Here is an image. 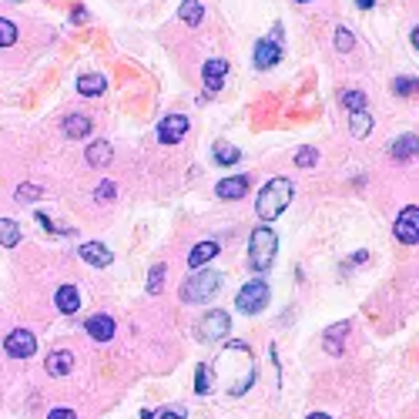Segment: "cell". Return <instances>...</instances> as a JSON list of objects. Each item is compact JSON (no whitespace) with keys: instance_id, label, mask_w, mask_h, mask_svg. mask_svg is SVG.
<instances>
[{"instance_id":"obj_1","label":"cell","mask_w":419,"mask_h":419,"mask_svg":"<svg viewBox=\"0 0 419 419\" xmlns=\"http://www.w3.org/2000/svg\"><path fill=\"white\" fill-rule=\"evenodd\" d=\"M292 195H295V185L292 178H269V185L258 192V201H255V211L262 222H272L279 218L288 205H292Z\"/></svg>"},{"instance_id":"obj_2","label":"cell","mask_w":419,"mask_h":419,"mask_svg":"<svg viewBox=\"0 0 419 419\" xmlns=\"http://www.w3.org/2000/svg\"><path fill=\"white\" fill-rule=\"evenodd\" d=\"M275 252H279V235L269 225H258L252 232V239H248V265L255 272H265L275 262Z\"/></svg>"},{"instance_id":"obj_3","label":"cell","mask_w":419,"mask_h":419,"mask_svg":"<svg viewBox=\"0 0 419 419\" xmlns=\"http://www.w3.org/2000/svg\"><path fill=\"white\" fill-rule=\"evenodd\" d=\"M218 288H222V275H218V272H195V275H188L185 285H181V302L201 305V302L215 299Z\"/></svg>"},{"instance_id":"obj_4","label":"cell","mask_w":419,"mask_h":419,"mask_svg":"<svg viewBox=\"0 0 419 419\" xmlns=\"http://www.w3.org/2000/svg\"><path fill=\"white\" fill-rule=\"evenodd\" d=\"M235 305H239L245 315L262 312V309L269 305V285L262 282V279H252V282H245V285H241V292L235 295Z\"/></svg>"},{"instance_id":"obj_5","label":"cell","mask_w":419,"mask_h":419,"mask_svg":"<svg viewBox=\"0 0 419 419\" xmlns=\"http://www.w3.org/2000/svg\"><path fill=\"white\" fill-rule=\"evenodd\" d=\"M228 329H232V319H228V312H208L201 322H198V339L201 342H218V339H225L228 335Z\"/></svg>"},{"instance_id":"obj_6","label":"cell","mask_w":419,"mask_h":419,"mask_svg":"<svg viewBox=\"0 0 419 419\" xmlns=\"http://www.w3.org/2000/svg\"><path fill=\"white\" fill-rule=\"evenodd\" d=\"M4 349H7V356H14V359H30V356L37 352V339H34V332H27V329H14L4 339Z\"/></svg>"},{"instance_id":"obj_7","label":"cell","mask_w":419,"mask_h":419,"mask_svg":"<svg viewBox=\"0 0 419 419\" xmlns=\"http://www.w3.org/2000/svg\"><path fill=\"white\" fill-rule=\"evenodd\" d=\"M392 232H396V239L406 241V245H416L419 241V208L416 205H409V208L399 211V218L392 225Z\"/></svg>"},{"instance_id":"obj_8","label":"cell","mask_w":419,"mask_h":419,"mask_svg":"<svg viewBox=\"0 0 419 419\" xmlns=\"http://www.w3.org/2000/svg\"><path fill=\"white\" fill-rule=\"evenodd\" d=\"M185 135H188V118H185V114H168V118L158 124V141H161V145H178Z\"/></svg>"},{"instance_id":"obj_9","label":"cell","mask_w":419,"mask_h":419,"mask_svg":"<svg viewBox=\"0 0 419 419\" xmlns=\"http://www.w3.org/2000/svg\"><path fill=\"white\" fill-rule=\"evenodd\" d=\"M275 37H279V30H275ZM275 37L255 44V67H258V71H269V67H275V64L282 60V47H279Z\"/></svg>"},{"instance_id":"obj_10","label":"cell","mask_w":419,"mask_h":419,"mask_svg":"<svg viewBox=\"0 0 419 419\" xmlns=\"http://www.w3.org/2000/svg\"><path fill=\"white\" fill-rule=\"evenodd\" d=\"M245 192H248V178H245V175H232V178H222L215 185V195L225 198V201H235V198H241Z\"/></svg>"},{"instance_id":"obj_11","label":"cell","mask_w":419,"mask_h":419,"mask_svg":"<svg viewBox=\"0 0 419 419\" xmlns=\"http://www.w3.org/2000/svg\"><path fill=\"white\" fill-rule=\"evenodd\" d=\"M225 74H228V60H205V67H201V77H205V88L208 91H222L225 84Z\"/></svg>"},{"instance_id":"obj_12","label":"cell","mask_w":419,"mask_h":419,"mask_svg":"<svg viewBox=\"0 0 419 419\" xmlns=\"http://www.w3.org/2000/svg\"><path fill=\"white\" fill-rule=\"evenodd\" d=\"M47 375H67L74 369V352H67V349H58V352H51L44 362Z\"/></svg>"},{"instance_id":"obj_13","label":"cell","mask_w":419,"mask_h":419,"mask_svg":"<svg viewBox=\"0 0 419 419\" xmlns=\"http://www.w3.org/2000/svg\"><path fill=\"white\" fill-rule=\"evenodd\" d=\"M390 154L396 158V161H409V158H416V154H419V135L396 138V141L390 145Z\"/></svg>"},{"instance_id":"obj_14","label":"cell","mask_w":419,"mask_h":419,"mask_svg":"<svg viewBox=\"0 0 419 419\" xmlns=\"http://www.w3.org/2000/svg\"><path fill=\"white\" fill-rule=\"evenodd\" d=\"M88 335L94 342H107L114 335V319L111 315H91L88 319Z\"/></svg>"},{"instance_id":"obj_15","label":"cell","mask_w":419,"mask_h":419,"mask_svg":"<svg viewBox=\"0 0 419 419\" xmlns=\"http://www.w3.org/2000/svg\"><path fill=\"white\" fill-rule=\"evenodd\" d=\"M81 258L94 265V269H107L111 265V252H107L101 241H88V245H81Z\"/></svg>"},{"instance_id":"obj_16","label":"cell","mask_w":419,"mask_h":419,"mask_svg":"<svg viewBox=\"0 0 419 419\" xmlns=\"http://www.w3.org/2000/svg\"><path fill=\"white\" fill-rule=\"evenodd\" d=\"M54 302H58V309L64 315H74L77 309H81V292H77L74 285H60L58 295H54Z\"/></svg>"},{"instance_id":"obj_17","label":"cell","mask_w":419,"mask_h":419,"mask_svg":"<svg viewBox=\"0 0 419 419\" xmlns=\"http://www.w3.org/2000/svg\"><path fill=\"white\" fill-rule=\"evenodd\" d=\"M215 255H218V241H198L195 248L188 252V265H192V269H201V265H208Z\"/></svg>"},{"instance_id":"obj_18","label":"cell","mask_w":419,"mask_h":419,"mask_svg":"<svg viewBox=\"0 0 419 419\" xmlns=\"http://www.w3.org/2000/svg\"><path fill=\"white\" fill-rule=\"evenodd\" d=\"M107 81L105 74H81L77 77V91H81V98H98V94H105Z\"/></svg>"},{"instance_id":"obj_19","label":"cell","mask_w":419,"mask_h":419,"mask_svg":"<svg viewBox=\"0 0 419 419\" xmlns=\"http://www.w3.org/2000/svg\"><path fill=\"white\" fill-rule=\"evenodd\" d=\"M91 128H94V124H91L88 114H67V118H64V135L67 138H88Z\"/></svg>"},{"instance_id":"obj_20","label":"cell","mask_w":419,"mask_h":419,"mask_svg":"<svg viewBox=\"0 0 419 419\" xmlns=\"http://www.w3.org/2000/svg\"><path fill=\"white\" fill-rule=\"evenodd\" d=\"M342 335H349V322H335L332 329H326V335H322V342H326V352L339 356V352H342Z\"/></svg>"},{"instance_id":"obj_21","label":"cell","mask_w":419,"mask_h":419,"mask_svg":"<svg viewBox=\"0 0 419 419\" xmlns=\"http://www.w3.org/2000/svg\"><path fill=\"white\" fill-rule=\"evenodd\" d=\"M111 158H114V151H111L107 141H94L88 148V165L91 168H107L111 165Z\"/></svg>"},{"instance_id":"obj_22","label":"cell","mask_w":419,"mask_h":419,"mask_svg":"<svg viewBox=\"0 0 419 419\" xmlns=\"http://www.w3.org/2000/svg\"><path fill=\"white\" fill-rule=\"evenodd\" d=\"M0 245H4V248L20 245V225L11 222V218H0Z\"/></svg>"},{"instance_id":"obj_23","label":"cell","mask_w":419,"mask_h":419,"mask_svg":"<svg viewBox=\"0 0 419 419\" xmlns=\"http://www.w3.org/2000/svg\"><path fill=\"white\" fill-rule=\"evenodd\" d=\"M178 17L188 27H198V24H201V4H198V0H185L178 7Z\"/></svg>"},{"instance_id":"obj_24","label":"cell","mask_w":419,"mask_h":419,"mask_svg":"<svg viewBox=\"0 0 419 419\" xmlns=\"http://www.w3.org/2000/svg\"><path fill=\"white\" fill-rule=\"evenodd\" d=\"M369 131H373V118H369L366 111H356V114H352V135H356V138H366Z\"/></svg>"},{"instance_id":"obj_25","label":"cell","mask_w":419,"mask_h":419,"mask_svg":"<svg viewBox=\"0 0 419 419\" xmlns=\"http://www.w3.org/2000/svg\"><path fill=\"white\" fill-rule=\"evenodd\" d=\"M239 158H241V151L232 148V145H218V148H215V161H218V165H235Z\"/></svg>"},{"instance_id":"obj_26","label":"cell","mask_w":419,"mask_h":419,"mask_svg":"<svg viewBox=\"0 0 419 419\" xmlns=\"http://www.w3.org/2000/svg\"><path fill=\"white\" fill-rule=\"evenodd\" d=\"M165 288V265H154L148 272V295H158Z\"/></svg>"},{"instance_id":"obj_27","label":"cell","mask_w":419,"mask_h":419,"mask_svg":"<svg viewBox=\"0 0 419 419\" xmlns=\"http://www.w3.org/2000/svg\"><path fill=\"white\" fill-rule=\"evenodd\" d=\"M342 105L349 107L352 114H356V111H366V94H362V91H345V94H342Z\"/></svg>"},{"instance_id":"obj_28","label":"cell","mask_w":419,"mask_h":419,"mask_svg":"<svg viewBox=\"0 0 419 419\" xmlns=\"http://www.w3.org/2000/svg\"><path fill=\"white\" fill-rule=\"evenodd\" d=\"M352 47H356V37H352V34H349L345 27L335 30V51H339V54H349Z\"/></svg>"},{"instance_id":"obj_29","label":"cell","mask_w":419,"mask_h":419,"mask_svg":"<svg viewBox=\"0 0 419 419\" xmlns=\"http://www.w3.org/2000/svg\"><path fill=\"white\" fill-rule=\"evenodd\" d=\"M14 41H17V27L7 17H0V47H11Z\"/></svg>"},{"instance_id":"obj_30","label":"cell","mask_w":419,"mask_h":419,"mask_svg":"<svg viewBox=\"0 0 419 419\" xmlns=\"http://www.w3.org/2000/svg\"><path fill=\"white\" fill-rule=\"evenodd\" d=\"M392 91H396V94H419V81H413V77H396V81H392Z\"/></svg>"},{"instance_id":"obj_31","label":"cell","mask_w":419,"mask_h":419,"mask_svg":"<svg viewBox=\"0 0 419 419\" xmlns=\"http://www.w3.org/2000/svg\"><path fill=\"white\" fill-rule=\"evenodd\" d=\"M41 195H44V192H41L37 185H20V188H17V201H37Z\"/></svg>"},{"instance_id":"obj_32","label":"cell","mask_w":419,"mask_h":419,"mask_svg":"<svg viewBox=\"0 0 419 419\" xmlns=\"http://www.w3.org/2000/svg\"><path fill=\"white\" fill-rule=\"evenodd\" d=\"M315 161H319V151H315V148H302L299 154H295V165H299V168H312Z\"/></svg>"},{"instance_id":"obj_33","label":"cell","mask_w":419,"mask_h":419,"mask_svg":"<svg viewBox=\"0 0 419 419\" xmlns=\"http://www.w3.org/2000/svg\"><path fill=\"white\" fill-rule=\"evenodd\" d=\"M114 195H118V188H114L111 181H101V185H98V192H94V198H98V201H111Z\"/></svg>"},{"instance_id":"obj_34","label":"cell","mask_w":419,"mask_h":419,"mask_svg":"<svg viewBox=\"0 0 419 419\" xmlns=\"http://www.w3.org/2000/svg\"><path fill=\"white\" fill-rule=\"evenodd\" d=\"M195 392H208V366H198V373H195Z\"/></svg>"},{"instance_id":"obj_35","label":"cell","mask_w":419,"mask_h":419,"mask_svg":"<svg viewBox=\"0 0 419 419\" xmlns=\"http://www.w3.org/2000/svg\"><path fill=\"white\" fill-rule=\"evenodd\" d=\"M47 419H77V413H74V409H54Z\"/></svg>"},{"instance_id":"obj_36","label":"cell","mask_w":419,"mask_h":419,"mask_svg":"<svg viewBox=\"0 0 419 419\" xmlns=\"http://www.w3.org/2000/svg\"><path fill=\"white\" fill-rule=\"evenodd\" d=\"M71 20H74V24H84V20H88V11H84V7H77Z\"/></svg>"},{"instance_id":"obj_37","label":"cell","mask_w":419,"mask_h":419,"mask_svg":"<svg viewBox=\"0 0 419 419\" xmlns=\"http://www.w3.org/2000/svg\"><path fill=\"white\" fill-rule=\"evenodd\" d=\"M356 4H359V7H362V11H369V7H373V4H375V0H356Z\"/></svg>"},{"instance_id":"obj_38","label":"cell","mask_w":419,"mask_h":419,"mask_svg":"<svg viewBox=\"0 0 419 419\" xmlns=\"http://www.w3.org/2000/svg\"><path fill=\"white\" fill-rule=\"evenodd\" d=\"M409 41H413V47H419V27L413 30V37H409Z\"/></svg>"},{"instance_id":"obj_39","label":"cell","mask_w":419,"mask_h":419,"mask_svg":"<svg viewBox=\"0 0 419 419\" xmlns=\"http://www.w3.org/2000/svg\"><path fill=\"white\" fill-rule=\"evenodd\" d=\"M309 419H329V416H326V413H312V416H309Z\"/></svg>"}]
</instances>
